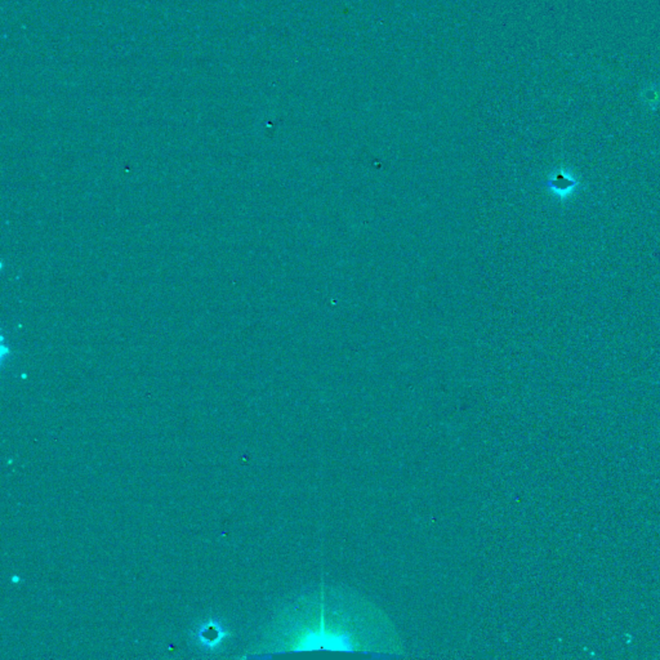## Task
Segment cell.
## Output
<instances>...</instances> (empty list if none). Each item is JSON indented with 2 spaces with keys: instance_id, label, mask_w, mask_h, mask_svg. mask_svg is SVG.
I'll list each match as a JSON object with an SVG mask.
<instances>
[{
  "instance_id": "cell-1",
  "label": "cell",
  "mask_w": 660,
  "mask_h": 660,
  "mask_svg": "<svg viewBox=\"0 0 660 660\" xmlns=\"http://www.w3.org/2000/svg\"><path fill=\"white\" fill-rule=\"evenodd\" d=\"M297 629V652H400L390 623L373 605L335 589H320L304 609Z\"/></svg>"
},
{
  "instance_id": "cell-2",
  "label": "cell",
  "mask_w": 660,
  "mask_h": 660,
  "mask_svg": "<svg viewBox=\"0 0 660 660\" xmlns=\"http://www.w3.org/2000/svg\"><path fill=\"white\" fill-rule=\"evenodd\" d=\"M549 190L557 194L558 196H566L569 192L573 191L574 187L578 184V181H575L570 175L565 170H557L553 175L549 177L548 181L544 183Z\"/></svg>"
}]
</instances>
